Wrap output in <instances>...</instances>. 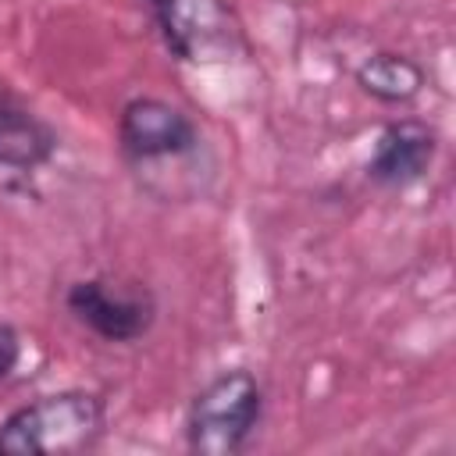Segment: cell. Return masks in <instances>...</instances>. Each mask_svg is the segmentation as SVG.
Listing matches in <instances>:
<instances>
[{
  "label": "cell",
  "instance_id": "obj_1",
  "mask_svg": "<svg viewBox=\"0 0 456 456\" xmlns=\"http://www.w3.org/2000/svg\"><path fill=\"white\" fill-rule=\"evenodd\" d=\"M107 406L96 392L64 388L39 395L0 420V452L4 456H61L93 449L103 435Z\"/></svg>",
  "mask_w": 456,
  "mask_h": 456
},
{
  "label": "cell",
  "instance_id": "obj_9",
  "mask_svg": "<svg viewBox=\"0 0 456 456\" xmlns=\"http://www.w3.org/2000/svg\"><path fill=\"white\" fill-rule=\"evenodd\" d=\"M21 363V335L14 324L0 321V381H7Z\"/></svg>",
  "mask_w": 456,
  "mask_h": 456
},
{
  "label": "cell",
  "instance_id": "obj_2",
  "mask_svg": "<svg viewBox=\"0 0 456 456\" xmlns=\"http://www.w3.org/2000/svg\"><path fill=\"white\" fill-rule=\"evenodd\" d=\"M264 413V388L253 370L232 367L210 378L189 403L185 445L200 456H235L256 431Z\"/></svg>",
  "mask_w": 456,
  "mask_h": 456
},
{
  "label": "cell",
  "instance_id": "obj_3",
  "mask_svg": "<svg viewBox=\"0 0 456 456\" xmlns=\"http://www.w3.org/2000/svg\"><path fill=\"white\" fill-rule=\"evenodd\" d=\"M118 150L135 167L175 160L200 150V128L178 103L160 96H135L118 114Z\"/></svg>",
  "mask_w": 456,
  "mask_h": 456
},
{
  "label": "cell",
  "instance_id": "obj_7",
  "mask_svg": "<svg viewBox=\"0 0 456 456\" xmlns=\"http://www.w3.org/2000/svg\"><path fill=\"white\" fill-rule=\"evenodd\" d=\"M356 86L378 103H406L424 89V68L406 53H370L356 68Z\"/></svg>",
  "mask_w": 456,
  "mask_h": 456
},
{
  "label": "cell",
  "instance_id": "obj_4",
  "mask_svg": "<svg viewBox=\"0 0 456 456\" xmlns=\"http://www.w3.org/2000/svg\"><path fill=\"white\" fill-rule=\"evenodd\" d=\"M64 306L96 338L114 342V346H128V342L142 338L153 328V317H157V303H153V296L146 289L142 292L110 289L107 278L75 281L68 289V296H64Z\"/></svg>",
  "mask_w": 456,
  "mask_h": 456
},
{
  "label": "cell",
  "instance_id": "obj_8",
  "mask_svg": "<svg viewBox=\"0 0 456 456\" xmlns=\"http://www.w3.org/2000/svg\"><path fill=\"white\" fill-rule=\"evenodd\" d=\"M146 7L175 57L200 61V53H207V39L196 28V14L221 11L214 0H146Z\"/></svg>",
  "mask_w": 456,
  "mask_h": 456
},
{
  "label": "cell",
  "instance_id": "obj_6",
  "mask_svg": "<svg viewBox=\"0 0 456 456\" xmlns=\"http://www.w3.org/2000/svg\"><path fill=\"white\" fill-rule=\"evenodd\" d=\"M57 150V135L46 121L28 114L25 107L0 96V167L7 171H36Z\"/></svg>",
  "mask_w": 456,
  "mask_h": 456
},
{
  "label": "cell",
  "instance_id": "obj_5",
  "mask_svg": "<svg viewBox=\"0 0 456 456\" xmlns=\"http://www.w3.org/2000/svg\"><path fill=\"white\" fill-rule=\"evenodd\" d=\"M435 153H438V135L431 125H424L417 118L388 121L374 139V150L367 160V178L378 185H392V189L410 185L428 175Z\"/></svg>",
  "mask_w": 456,
  "mask_h": 456
}]
</instances>
